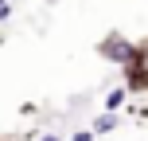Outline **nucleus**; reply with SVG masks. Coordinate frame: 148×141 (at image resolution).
Masks as SVG:
<instances>
[{"instance_id":"7ed1b4c3","label":"nucleus","mask_w":148,"mask_h":141,"mask_svg":"<svg viewBox=\"0 0 148 141\" xmlns=\"http://www.w3.org/2000/svg\"><path fill=\"white\" fill-rule=\"evenodd\" d=\"M117 126H121V118H117V114H97L90 129H94V137H101V133H113Z\"/></svg>"},{"instance_id":"6e6552de","label":"nucleus","mask_w":148,"mask_h":141,"mask_svg":"<svg viewBox=\"0 0 148 141\" xmlns=\"http://www.w3.org/2000/svg\"><path fill=\"white\" fill-rule=\"evenodd\" d=\"M0 141H8V137H4V133H0Z\"/></svg>"},{"instance_id":"f257e3e1","label":"nucleus","mask_w":148,"mask_h":141,"mask_svg":"<svg viewBox=\"0 0 148 141\" xmlns=\"http://www.w3.org/2000/svg\"><path fill=\"white\" fill-rule=\"evenodd\" d=\"M125 90L129 94H148V39L133 47V59L125 63Z\"/></svg>"},{"instance_id":"f03ea898","label":"nucleus","mask_w":148,"mask_h":141,"mask_svg":"<svg viewBox=\"0 0 148 141\" xmlns=\"http://www.w3.org/2000/svg\"><path fill=\"white\" fill-rule=\"evenodd\" d=\"M133 39H125L121 31H109L105 39H97V59H105V63H113V67H125L129 59H133Z\"/></svg>"},{"instance_id":"20e7f679","label":"nucleus","mask_w":148,"mask_h":141,"mask_svg":"<svg viewBox=\"0 0 148 141\" xmlns=\"http://www.w3.org/2000/svg\"><path fill=\"white\" fill-rule=\"evenodd\" d=\"M125 98H129V90H125V86H113L109 94H105V102H101V106H105V114H121Z\"/></svg>"},{"instance_id":"0eeeda50","label":"nucleus","mask_w":148,"mask_h":141,"mask_svg":"<svg viewBox=\"0 0 148 141\" xmlns=\"http://www.w3.org/2000/svg\"><path fill=\"white\" fill-rule=\"evenodd\" d=\"M35 141H66V137H62V133H39Z\"/></svg>"},{"instance_id":"423d86ee","label":"nucleus","mask_w":148,"mask_h":141,"mask_svg":"<svg viewBox=\"0 0 148 141\" xmlns=\"http://www.w3.org/2000/svg\"><path fill=\"white\" fill-rule=\"evenodd\" d=\"M8 16H12V0H0V24H4Z\"/></svg>"},{"instance_id":"39448f33","label":"nucleus","mask_w":148,"mask_h":141,"mask_svg":"<svg viewBox=\"0 0 148 141\" xmlns=\"http://www.w3.org/2000/svg\"><path fill=\"white\" fill-rule=\"evenodd\" d=\"M66 141H97V137H94V129L86 126V129H74V133H70Z\"/></svg>"}]
</instances>
